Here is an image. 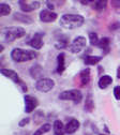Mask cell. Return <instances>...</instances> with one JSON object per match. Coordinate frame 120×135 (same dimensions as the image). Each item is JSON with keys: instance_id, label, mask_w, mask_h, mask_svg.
I'll list each match as a JSON object with an SVG mask.
<instances>
[{"instance_id": "3", "label": "cell", "mask_w": 120, "mask_h": 135, "mask_svg": "<svg viewBox=\"0 0 120 135\" xmlns=\"http://www.w3.org/2000/svg\"><path fill=\"white\" fill-rule=\"evenodd\" d=\"M26 35V31L23 27H8L3 30L4 40L8 43H11L17 39H21Z\"/></svg>"}, {"instance_id": "21", "label": "cell", "mask_w": 120, "mask_h": 135, "mask_svg": "<svg viewBox=\"0 0 120 135\" xmlns=\"http://www.w3.org/2000/svg\"><path fill=\"white\" fill-rule=\"evenodd\" d=\"M102 58L103 57H101V56H90L89 55L84 58V63L86 65H95L102 60Z\"/></svg>"}, {"instance_id": "8", "label": "cell", "mask_w": 120, "mask_h": 135, "mask_svg": "<svg viewBox=\"0 0 120 135\" xmlns=\"http://www.w3.org/2000/svg\"><path fill=\"white\" fill-rule=\"evenodd\" d=\"M24 101H25V113L26 114L32 113L39 105L38 99L32 95H29V94H26L24 97Z\"/></svg>"}, {"instance_id": "12", "label": "cell", "mask_w": 120, "mask_h": 135, "mask_svg": "<svg viewBox=\"0 0 120 135\" xmlns=\"http://www.w3.org/2000/svg\"><path fill=\"white\" fill-rule=\"evenodd\" d=\"M80 127V123L77 119H75V118H72V119H70L66 124H65V134H69V135H71V134H74Z\"/></svg>"}, {"instance_id": "13", "label": "cell", "mask_w": 120, "mask_h": 135, "mask_svg": "<svg viewBox=\"0 0 120 135\" xmlns=\"http://www.w3.org/2000/svg\"><path fill=\"white\" fill-rule=\"evenodd\" d=\"M65 70V54L60 53L57 56V68H56V72L58 74H62Z\"/></svg>"}, {"instance_id": "1", "label": "cell", "mask_w": 120, "mask_h": 135, "mask_svg": "<svg viewBox=\"0 0 120 135\" xmlns=\"http://www.w3.org/2000/svg\"><path fill=\"white\" fill-rule=\"evenodd\" d=\"M85 18L78 14H63L60 18V26L64 29H76L84 25Z\"/></svg>"}, {"instance_id": "26", "label": "cell", "mask_w": 120, "mask_h": 135, "mask_svg": "<svg viewBox=\"0 0 120 135\" xmlns=\"http://www.w3.org/2000/svg\"><path fill=\"white\" fill-rule=\"evenodd\" d=\"M10 13H11V7L8 3L0 4V14H1V16H7Z\"/></svg>"}, {"instance_id": "33", "label": "cell", "mask_w": 120, "mask_h": 135, "mask_svg": "<svg viewBox=\"0 0 120 135\" xmlns=\"http://www.w3.org/2000/svg\"><path fill=\"white\" fill-rule=\"evenodd\" d=\"M2 50H3V46L1 45V46H0V52H2Z\"/></svg>"}, {"instance_id": "22", "label": "cell", "mask_w": 120, "mask_h": 135, "mask_svg": "<svg viewBox=\"0 0 120 135\" xmlns=\"http://www.w3.org/2000/svg\"><path fill=\"white\" fill-rule=\"evenodd\" d=\"M94 108V102H93V98H92V94L89 93L86 98V101H85V110L88 112V113H91Z\"/></svg>"}, {"instance_id": "23", "label": "cell", "mask_w": 120, "mask_h": 135, "mask_svg": "<svg viewBox=\"0 0 120 135\" xmlns=\"http://www.w3.org/2000/svg\"><path fill=\"white\" fill-rule=\"evenodd\" d=\"M50 129H51V124L50 123H44V124H42L36 132L33 133V135H43V134L49 132Z\"/></svg>"}, {"instance_id": "9", "label": "cell", "mask_w": 120, "mask_h": 135, "mask_svg": "<svg viewBox=\"0 0 120 135\" xmlns=\"http://www.w3.org/2000/svg\"><path fill=\"white\" fill-rule=\"evenodd\" d=\"M40 21L43 23H53L57 20L58 15L54 11H50L48 9H44L40 12Z\"/></svg>"}, {"instance_id": "24", "label": "cell", "mask_w": 120, "mask_h": 135, "mask_svg": "<svg viewBox=\"0 0 120 135\" xmlns=\"http://www.w3.org/2000/svg\"><path fill=\"white\" fill-rule=\"evenodd\" d=\"M88 37H89V43H90V45H92V46H98L100 39H99V37H98L97 33H95V32H89Z\"/></svg>"}, {"instance_id": "5", "label": "cell", "mask_w": 120, "mask_h": 135, "mask_svg": "<svg viewBox=\"0 0 120 135\" xmlns=\"http://www.w3.org/2000/svg\"><path fill=\"white\" fill-rule=\"evenodd\" d=\"M1 74H2L4 77H7V78L11 79L12 81H14L16 85H18V86L21 87V89H22L23 92H27V90H28L27 85L25 84L24 80L21 79V77L18 76V74H17L15 71L10 70V69H1Z\"/></svg>"}, {"instance_id": "2", "label": "cell", "mask_w": 120, "mask_h": 135, "mask_svg": "<svg viewBox=\"0 0 120 135\" xmlns=\"http://www.w3.org/2000/svg\"><path fill=\"white\" fill-rule=\"evenodd\" d=\"M11 58L15 62H26L37 58V53L30 49H23V48H13L11 52Z\"/></svg>"}, {"instance_id": "11", "label": "cell", "mask_w": 120, "mask_h": 135, "mask_svg": "<svg viewBox=\"0 0 120 135\" xmlns=\"http://www.w3.org/2000/svg\"><path fill=\"white\" fill-rule=\"evenodd\" d=\"M18 4L23 12H32L34 10L39 9L41 6L39 1H24V0L18 1Z\"/></svg>"}, {"instance_id": "34", "label": "cell", "mask_w": 120, "mask_h": 135, "mask_svg": "<svg viewBox=\"0 0 120 135\" xmlns=\"http://www.w3.org/2000/svg\"><path fill=\"white\" fill-rule=\"evenodd\" d=\"M99 135H107V134H102V133H101V134H99Z\"/></svg>"}, {"instance_id": "20", "label": "cell", "mask_w": 120, "mask_h": 135, "mask_svg": "<svg viewBox=\"0 0 120 135\" xmlns=\"http://www.w3.org/2000/svg\"><path fill=\"white\" fill-rule=\"evenodd\" d=\"M68 43H69L68 37L61 35V36H59V37L57 38L56 43H55V47H56L57 49H63V48L68 47Z\"/></svg>"}, {"instance_id": "4", "label": "cell", "mask_w": 120, "mask_h": 135, "mask_svg": "<svg viewBox=\"0 0 120 135\" xmlns=\"http://www.w3.org/2000/svg\"><path fill=\"white\" fill-rule=\"evenodd\" d=\"M58 98L59 100H62V101H73L75 104H78L83 99V94L78 89H70V90L62 91Z\"/></svg>"}, {"instance_id": "10", "label": "cell", "mask_w": 120, "mask_h": 135, "mask_svg": "<svg viewBox=\"0 0 120 135\" xmlns=\"http://www.w3.org/2000/svg\"><path fill=\"white\" fill-rule=\"evenodd\" d=\"M43 37H44V33H42V32L34 33L33 37L28 41V45H30L34 49H41L43 44H44L43 43Z\"/></svg>"}, {"instance_id": "30", "label": "cell", "mask_w": 120, "mask_h": 135, "mask_svg": "<svg viewBox=\"0 0 120 135\" xmlns=\"http://www.w3.org/2000/svg\"><path fill=\"white\" fill-rule=\"evenodd\" d=\"M119 27H120V24H119V23H114V24H112V25L109 26V29L114 31V30H116V29H118Z\"/></svg>"}, {"instance_id": "14", "label": "cell", "mask_w": 120, "mask_h": 135, "mask_svg": "<svg viewBox=\"0 0 120 135\" xmlns=\"http://www.w3.org/2000/svg\"><path fill=\"white\" fill-rule=\"evenodd\" d=\"M91 75H90V69H84L83 71H80L79 73V80H80V85L83 87H85L86 85H88L90 81Z\"/></svg>"}, {"instance_id": "32", "label": "cell", "mask_w": 120, "mask_h": 135, "mask_svg": "<svg viewBox=\"0 0 120 135\" xmlns=\"http://www.w3.org/2000/svg\"><path fill=\"white\" fill-rule=\"evenodd\" d=\"M117 78L120 79V66H118V69H117Z\"/></svg>"}, {"instance_id": "31", "label": "cell", "mask_w": 120, "mask_h": 135, "mask_svg": "<svg viewBox=\"0 0 120 135\" xmlns=\"http://www.w3.org/2000/svg\"><path fill=\"white\" fill-rule=\"evenodd\" d=\"M46 4H47V7H48V10L53 11V9H54V6H53V4H51L50 2H46Z\"/></svg>"}, {"instance_id": "7", "label": "cell", "mask_w": 120, "mask_h": 135, "mask_svg": "<svg viewBox=\"0 0 120 135\" xmlns=\"http://www.w3.org/2000/svg\"><path fill=\"white\" fill-rule=\"evenodd\" d=\"M86 44H87V40H86V38L79 36V37H76L72 41V43L70 44V46H69V49H70V52L73 53V54H78L85 48Z\"/></svg>"}, {"instance_id": "29", "label": "cell", "mask_w": 120, "mask_h": 135, "mask_svg": "<svg viewBox=\"0 0 120 135\" xmlns=\"http://www.w3.org/2000/svg\"><path fill=\"white\" fill-rule=\"evenodd\" d=\"M112 6L116 9H120V1H118V0H113L112 1Z\"/></svg>"}, {"instance_id": "15", "label": "cell", "mask_w": 120, "mask_h": 135, "mask_svg": "<svg viewBox=\"0 0 120 135\" xmlns=\"http://www.w3.org/2000/svg\"><path fill=\"white\" fill-rule=\"evenodd\" d=\"M13 17H14L15 21L23 23V24H32L33 23V20L30 17V16H28L26 14H23L21 12H15L13 14Z\"/></svg>"}, {"instance_id": "19", "label": "cell", "mask_w": 120, "mask_h": 135, "mask_svg": "<svg viewBox=\"0 0 120 135\" xmlns=\"http://www.w3.org/2000/svg\"><path fill=\"white\" fill-rule=\"evenodd\" d=\"M98 47H100L104 54H108L109 53V49H111V39L109 38H102L100 39L99 41V44H98Z\"/></svg>"}, {"instance_id": "28", "label": "cell", "mask_w": 120, "mask_h": 135, "mask_svg": "<svg viewBox=\"0 0 120 135\" xmlns=\"http://www.w3.org/2000/svg\"><path fill=\"white\" fill-rule=\"evenodd\" d=\"M29 121H30V119L27 117V118H24V119L22 120V121H20V123H18V126L20 127H25L26 124H28L29 123Z\"/></svg>"}, {"instance_id": "18", "label": "cell", "mask_w": 120, "mask_h": 135, "mask_svg": "<svg viewBox=\"0 0 120 135\" xmlns=\"http://www.w3.org/2000/svg\"><path fill=\"white\" fill-rule=\"evenodd\" d=\"M54 135H64L65 134V126L61 120H55L53 124Z\"/></svg>"}, {"instance_id": "25", "label": "cell", "mask_w": 120, "mask_h": 135, "mask_svg": "<svg viewBox=\"0 0 120 135\" xmlns=\"http://www.w3.org/2000/svg\"><path fill=\"white\" fill-rule=\"evenodd\" d=\"M106 4L107 2L106 1H103V0H99V1H95L92 6V8L95 10V11H102V10H104L106 8Z\"/></svg>"}, {"instance_id": "6", "label": "cell", "mask_w": 120, "mask_h": 135, "mask_svg": "<svg viewBox=\"0 0 120 135\" xmlns=\"http://www.w3.org/2000/svg\"><path fill=\"white\" fill-rule=\"evenodd\" d=\"M55 87V81L51 78H41L36 84V89L40 92H49Z\"/></svg>"}, {"instance_id": "17", "label": "cell", "mask_w": 120, "mask_h": 135, "mask_svg": "<svg viewBox=\"0 0 120 135\" xmlns=\"http://www.w3.org/2000/svg\"><path fill=\"white\" fill-rule=\"evenodd\" d=\"M30 75L32 78H37L38 80L41 79L40 77H42V75H43V68L40 64L32 65L30 69Z\"/></svg>"}, {"instance_id": "27", "label": "cell", "mask_w": 120, "mask_h": 135, "mask_svg": "<svg viewBox=\"0 0 120 135\" xmlns=\"http://www.w3.org/2000/svg\"><path fill=\"white\" fill-rule=\"evenodd\" d=\"M114 97L117 101H120V86H116L114 88Z\"/></svg>"}, {"instance_id": "16", "label": "cell", "mask_w": 120, "mask_h": 135, "mask_svg": "<svg viewBox=\"0 0 120 135\" xmlns=\"http://www.w3.org/2000/svg\"><path fill=\"white\" fill-rule=\"evenodd\" d=\"M112 83H113L112 76H109V75H103V76L100 77V79L98 81V86H99L100 89H106Z\"/></svg>"}]
</instances>
